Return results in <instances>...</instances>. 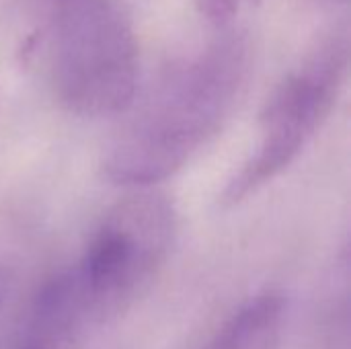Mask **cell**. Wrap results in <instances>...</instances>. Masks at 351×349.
<instances>
[{
    "instance_id": "obj_4",
    "label": "cell",
    "mask_w": 351,
    "mask_h": 349,
    "mask_svg": "<svg viewBox=\"0 0 351 349\" xmlns=\"http://www.w3.org/2000/svg\"><path fill=\"white\" fill-rule=\"evenodd\" d=\"M175 226L173 204L158 191L144 189L115 204L72 276L80 302L107 309L130 298L167 257Z\"/></svg>"
},
{
    "instance_id": "obj_6",
    "label": "cell",
    "mask_w": 351,
    "mask_h": 349,
    "mask_svg": "<svg viewBox=\"0 0 351 349\" xmlns=\"http://www.w3.org/2000/svg\"><path fill=\"white\" fill-rule=\"evenodd\" d=\"M255 0H193L195 8L214 23H226L241 14Z\"/></svg>"
},
{
    "instance_id": "obj_3",
    "label": "cell",
    "mask_w": 351,
    "mask_h": 349,
    "mask_svg": "<svg viewBox=\"0 0 351 349\" xmlns=\"http://www.w3.org/2000/svg\"><path fill=\"white\" fill-rule=\"evenodd\" d=\"M348 66V35L333 33L286 74L261 111L255 152L230 177L220 195L222 206H239L300 156L333 111Z\"/></svg>"
},
{
    "instance_id": "obj_1",
    "label": "cell",
    "mask_w": 351,
    "mask_h": 349,
    "mask_svg": "<svg viewBox=\"0 0 351 349\" xmlns=\"http://www.w3.org/2000/svg\"><path fill=\"white\" fill-rule=\"evenodd\" d=\"M249 64V41L237 33L175 64L140 103L128 107L132 113L103 160L105 177L117 185L148 187L181 171L232 113Z\"/></svg>"
},
{
    "instance_id": "obj_7",
    "label": "cell",
    "mask_w": 351,
    "mask_h": 349,
    "mask_svg": "<svg viewBox=\"0 0 351 349\" xmlns=\"http://www.w3.org/2000/svg\"><path fill=\"white\" fill-rule=\"evenodd\" d=\"M327 2H346V0H327Z\"/></svg>"
},
{
    "instance_id": "obj_8",
    "label": "cell",
    "mask_w": 351,
    "mask_h": 349,
    "mask_svg": "<svg viewBox=\"0 0 351 349\" xmlns=\"http://www.w3.org/2000/svg\"><path fill=\"white\" fill-rule=\"evenodd\" d=\"M27 349H37V348H27Z\"/></svg>"
},
{
    "instance_id": "obj_2",
    "label": "cell",
    "mask_w": 351,
    "mask_h": 349,
    "mask_svg": "<svg viewBox=\"0 0 351 349\" xmlns=\"http://www.w3.org/2000/svg\"><path fill=\"white\" fill-rule=\"evenodd\" d=\"M53 97L82 117L128 111L138 86V41L121 0H49L39 35Z\"/></svg>"
},
{
    "instance_id": "obj_5",
    "label": "cell",
    "mask_w": 351,
    "mask_h": 349,
    "mask_svg": "<svg viewBox=\"0 0 351 349\" xmlns=\"http://www.w3.org/2000/svg\"><path fill=\"white\" fill-rule=\"evenodd\" d=\"M284 300L274 294L251 300L210 349H278Z\"/></svg>"
}]
</instances>
